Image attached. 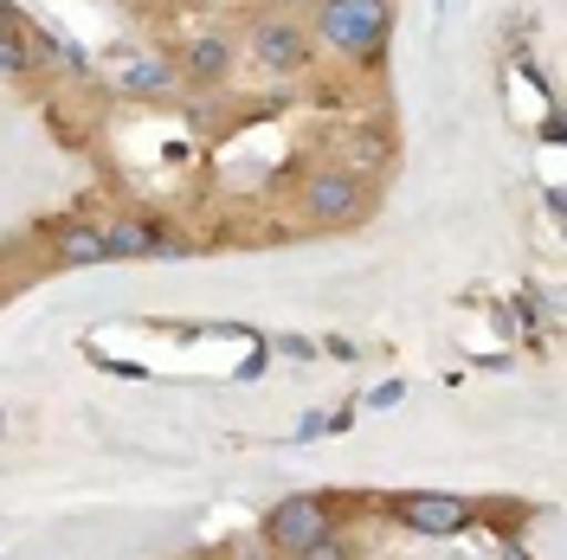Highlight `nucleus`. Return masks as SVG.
<instances>
[{"mask_svg":"<svg viewBox=\"0 0 567 560\" xmlns=\"http://www.w3.org/2000/svg\"><path fill=\"white\" fill-rule=\"evenodd\" d=\"M388 0H322L317 7V39L336 45L342 59H374L388 45Z\"/></svg>","mask_w":567,"mask_h":560,"instance_id":"nucleus-1","label":"nucleus"},{"mask_svg":"<svg viewBox=\"0 0 567 560\" xmlns=\"http://www.w3.org/2000/svg\"><path fill=\"white\" fill-rule=\"evenodd\" d=\"M322 535H336V516H329V502H317V496H284L278 509L265 516V541L290 560L303 554V548H317Z\"/></svg>","mask_w":567,"mask_h":560,"instance_id":"nucleus-2","label":"nucleus"},{"mask_svg":"<svg viewBox=\"0 0 567 560\" xmlns=\"http://www.w3.org/2000/svg\"><path fill=\"white\" fill-rule=\"evenodd\" d=\"M393 522L413 535H464L471 528V502L464 496H439V490H413L393 496Z\"/></svg>","mask_w":567,"mask_h":560,"instance_id":"nucleus-3","label":"nucleus"},{"mask_svg":"<svg viewBox=\"0 0 567 560\" xmlns=\"http://www.w3.org/2000/svg\"><path fill=\"white\" fill-rule=\"evenodd\" d=\"M303 207H310V219H322V226H349V219H361L368 194H361V180L354 175L322 168V175L303 180Z\"/></svg>","mask_w":567,"mask_h":560,"instance_id":"nucleus-4","label":"nucleus"},{"mask_svg":"<svg viewBox=\"0 0 567 560\" xmlns=\"http://www.w3.org/2000/svg\"><path fill=\"white\" fill-rule=\"evenodd\" d=\"M251 52H258V65H265V71H297L303 59H310V39L297 33L290 20H258Z\"/></svg>","mask_w":567,"mask_h":560,"instance_id":"nucleus-5","label":"nucleus"},{"mask_svg":"<svg viewBox=\"0 0 567 560\" xmlns=\"http://www.w3.org/2000/svg\"><path fill=\"white\" fill-rule=\"evenodd\" d=\"M104 251L110 258H181L175 239H162V232H148L142 219H116L104 232Z\"/></svg>","mask_w":567,"mask_h":560,"instance_id":"nucleus-6","label":"nucleus"},{"mask_svg":"<svg viewBox=\"0 0 567 560\" xmlns=\"http://www.w3.org/2000/svg\"><path fill=\"white\" fill-rule=\"evenodd\" d=\"M168 84H175V65L168 59H136V65L123 71V91L130 97H162Z\"/></svg>","mask_w":567,"mask_h":560,"instance_id":"nucleus-7","label":"nucleus"},{"mask_svg":"<svg viewBox=\"0 0 567 560\" xmlns=\"http://www.w3.org/2000/svg\"><path fill=\"white\" fill-rule=\"evenodd\" d=\"M59 258H65V265H104L110 258L104 232H91V226H65V232H59Z\"/></svg>","mask_w":567,"mask_h":560,"instance_id":"nucleus-8","label":"nucleus"},{"mask_svg":"<svg viewBox=\"0 0 567 560\" xmlns=\"http://www.w3.org/2000/svg\"><path fill=\"white\" fill-rule=\"evenodd\" d=\"M187 71H194V77H226V71H233V45H226L219 33L194 39V52H187Z\"/></svg>","mask_w":567,"mask_h":560,"instance_id":"nucleus-9","label":"nucleus"},{"mask_svg":"<svg viewBox=\"0 0 567 560\" xmlns=\"http://www.w3.org/2000/svg\"><path fill=\"white\" fill-rule=\"evenodd\" d=\"M33 52H27V27L20 33H0V71H27Z\"/></svg>","mask_w":567,"mask_h":560,"instance_id":"nucleus-10","label":"nucleus"},{"mask_svg":"<svg viewBox=\"0 0 567 560\" xmlns=\"http://www.w3.org/2000/svg\"><path fill=\"white\" fill-rule=\"evenodd\" d=\"M297 560H349V548H342L336 535H322L317 548H303V554H297Z\"/></svg>","mask_w":567,"mask_h":560,"instance_id":"nucleus-11","label":"nucleus"},{"mask_svg":"<svg viewBox=\"0 0 567 560\" xmlns=\"http://www.w3.org/2000/svg\"><path fill=\"white\" fill-rule=\"evenodd\" d=\"M381 155H388V136H354V162H368V168H374Z\"/></svg>","mask_w":567,"mask_h":560,"instance_id":"nucleus-12","label":"nucleus"},{"mask_svg":"<svg viewBox=\"0 0 567 560\" xmlns=\"http://www.w3.org/2000/svg\"><path fill=\"white\" fill-rule=\"evenodd\" d=\"M400 400H406V386H400V381H381L374 393H368V406H374V413H381V406H400Z\"/></svg>","mask_w":567,"mask_h":560,"instance_id":"nucleus-13","label":"nucleus"},{"mask_svg":"<svg viewBox=\"0 0 567 560\" xmlns=\"http://www.w3.org/2000/svg\"><path fill=\"white\" fill-rule=\"evenodd\" d=\"M20 27H27V20H20V7H13V0H0V33H20Z\"/></svg>","mask_w":567,"mask_h":560,"instance_id":"nucleus-14","label":"nucleus"},{"mask_svg":"<svg viewBox=\"0 0 567 560\" xmlns=\"http://www.w3.org/2000/svg\"><path fill=\"white\" fill-rule=\"evenodd\" d=\"M271 7H297V0H271Z\"/></svg>","mask_w":567,"mask_h":560,"instance_id":"nucleus-15","label":"nucleus"}]
</instances>
